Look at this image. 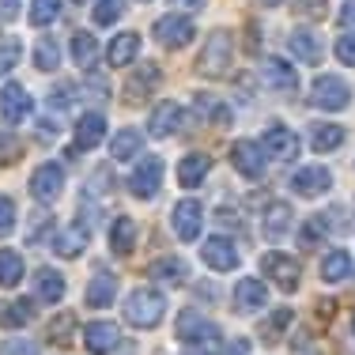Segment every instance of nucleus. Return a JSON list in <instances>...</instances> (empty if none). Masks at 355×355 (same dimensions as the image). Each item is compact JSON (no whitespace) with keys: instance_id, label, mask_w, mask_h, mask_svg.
I'll return each mask as SVG.
<instances>
[{"instance_id":"nucleus-34","label":"nucleus","mask_w":355,"mask_h":355,"mask_svg":"<svg viewBox=\"0 0 355 355\" xmlns=\"http://www.w3.org/2000/svg\"><path fill=\"white\" fill-rule=\"evenodd\" d=\"M23 280V257L15 250H0V287H15Z\"/></svg>"},{"instance_id":"nucleus-16","label":"nucleus","mask_w":355,"mask_h":355,"mask_svg":"<svg viewBox=\"0 0 355 355\" xmlns=\"http://www.w3.org/2000/svg\"><path fill=\"white\" fill-rule=\"evenodd\" d=\"M0 114H4V125H19L23 117L31 114V95L19 83H8V87L0 91Z\"/></svg>"},{"instance_id":"nucleus-31","label":"nucleus","mask_w":355,"mask_h":355,"mask_svg":"<svg viewBox=\"0 0 355 355\" xmlns=\"http://www.w3.org/2000/svg\"><path fill=\"white\" fill-rule=\"evenodd\" d=\"M287 231H291V208H287L284 200H276V205L265 212V234L272 242H280Z\"/></svg>"},{"instance_id":"nucleus-18","label":"nucleus","mask_w":355,"mask_h":355,"mask_svg":"<svg viewBox=\"0 0 355 355\" xmlns=\"http://www.w3.org/2000/svg\"><path fill=\"white\" fill-rule=\"evenodd\" d=\"M106 140V121L103 114H83L76 121V151H91Z\"/></svg>"},{"instance_id":"nucleus-32","label":"nucleus","mask_w":355,"mask_h":355,"mask_svg":"<svg viewBox=\"0 0 355 355\" xmlns=\"http://www.w3.org/2000/svg\"><path fill=\"white\" fill-rule=\"evenodd\" d=\"M140 144H144V137L137 129H121L114 137V144H110V155H114L117 163H129L132 155H140Z\"/></svg>"},{"instance_id":"nucleus-37","label":"nucleus","mask_w":355,"mask_h":355,"mask_svg":"<svg viewBox=\"0 0 355 355\" xmlns=\"http://www.w3.org/2000/svg\"><path fill=\"white\" fill-rule=\"evenodd\" d=\"M31 318H35V306H31V299H19V302H8V306L0 310V321H4V325H12V329L27 325Z\"/></svg>"},{"instance_id":"nucleus-24","label":"nucleus","mask_w":355,"mask_h":355,"mask_svg":"<svg viewBox=\"0 0 355 355\" xmlns=\"http://www.w3.org/2000/svg\"><path fill=\"white\" fill-rule=\"evenodd\" d=\"M265 80H268V87H276V91H295L299 87L295 69L287 61H280V57H268L265 61Z\"/></svg>"},{"instance_id":"nucleus-8","label":"nucleus","mask_w":355,"mask_h":355,"mask_svg":"<svg viewBox=\"0 0 355 355\" xmlns=\"http://www.w3.org/2000/svg\"><path fill=\"white\" fill-rule=\"evenodd\" d=\"M61 185H64V171L57 163H42L35 174H31V197L42 200V205H53L61 197Z\"/></svg>"},{"instance_id":"nucleus-17","label":"nucleus","mask_w":355,"mask_h":355,"mask_svg":"<svg viewBox=\"0 0 355 355\" xmlns=\"http://www.w3.org/2000/svg\"><path fill=\"white\" fill-rule=\"evenodd\" d=\"M268 302V287L257 280V276H246V280H239L234 287V306L242 310V314H253V310H261Z\"/></svg>"},{"instance_id":"nucleus-48","label":"nucleus","mask_w":355,"mask_h":355,"mask_svg":"<svg viewBox=\"0 0 355 355\" xmlns=\"http://www.w3.org/2000/svg\"><path fill=\"white\" fill-rule=\"evenodd\" d=\"M250 352V340L246 336H239V340H231L227 348H219V355H246Z\"/></svg>"},{"instance_id":"nucleus-27","label":"nucleus","mask_w":355,"mask_h":355,"mask_svg":"<svg viewBox=\"0 0 355 355\" xmlns=\"http://www.w3.org/2000/svg\"><path fill=\"white\" fill-rule=\"evenodd\" d=\"M155 87H159V69L155 64H144V69L125 83V98H129V103H140V98L151 95Z\"/></svg>"},{"instance_id":"nucleus-45","label":"nucleus","mask_w":355,"mask_h":355,"mask_svg":"<svg viewBox=\"0 0 355 355\" xmlns=\"http://www.w3.org/2000/svg\"><path fill=\"white\" fill-rule=\"evenodd\" d=\"M336 57H340V64H355V31L336 38Z\"/></svg>"},{"instance_id":"nucleus-9","label":"nucleus","mask_w":355,"mask_h":355,"mask_svg":"<svg viewBox=\"0 0 355 355\" xmlns=\"http://www.w3.org/2000/svg\"><path fill=\"white\" fill-rule=\"evenodd\" d=\"M329 185H333V174H329L325 166H302V171L291 174V189L299 193V197H306V200L325 197Z\"/></svg>"},{"instance_id":"nucleus-47","label":"nucleus","mask_w":355,"mask_h":355,"mask_svg":"<svg viewBox=\"0 0 355 355\" xmlns=\"http://www.w3.org/2000/svg\"><path fill=\"white\" fill-rule=\"evenodd\" d=\"M299 15H310V19H321L325 15V0H295Z\"/></svg>"},{"instance_id":"nucleus-39","label":"nucleus","mask_w":355,"mask_h":355,"mask_svg":"<svg viewBox=\"0 0 355 355\" xmlns=\"http://www.w3.org/2000/svg\"><path fill=\"white\" fill-rule=\"evenodd\" d=\"M19 57H23V42L19 38H4L0 42V76H8L19 64Z\"/></svg>"},{"instance_id":"nucleus-21","label":"nucleus","mask_w":355,"mask_h":355,"mask_svg":"<svg viewBox=\"0 0 355 355\" xmlns=\"http://www.w3.org/2000/svg\"><path fill=\"white\" fill-rule=\"evenodd\" d=\"M208 171H212V159L193 151V155H182V163H178V182H182L185 189H197Z\"/></svg>"},{"instance_id":"nucleus-42","label":"nucleus","mask_w":355,"mask_h":355,"mask_svg":"<svg viewBox=\"0 0 355 355\" xmlns=\"http://www.w3.org/2000/svg\"><path fill=\"white\" fill-rule=\"evenodd\" d=\"M15 227V200L12 197H0V239H8Z\"/></svg>"},{"instance_id":"nucleus-51","label":"nucleus","mask_w":355,"mask_h":355,"mask_svg":"<svg viewBox=\"0 0 355 355\" xmlns=\"http://www.w3.org/2000/svg\"><path fill=\"white\" fill-rule=\"evenodd\" d=\"M174 4H182V8H193V12H197V8H205V0H174Z\"/></svg>"},{"instance_id":"nucleus-7","label":"nucleus","mask_w":355,"mask_h":355,"mask_svg":"<svg viewBox=\"0 0 355 355\" xmlns=\"http://www.w3.org/2000/svg\"><path fill=\"white\" fill-rule=\"evenodd\" d=\"M261 148H265V155L280 159V163H291L295 155H299V137H295V129H287V125H268L265 137H261Z\"/></svg>"},{"instance_id":"nucleus-33","label":"nucleus","mask_w":355,"mask_h":355,"mask_svg":"<svg viewBox=\"0 0 355 355\" xmlns=\"http://www.w3.org/2000/svg\"><path fill=\"white\" fill-rule=\"evenodd\" d=\"M35 64H38L42 72H53L57 64H61V42L49 38V35H42L38 46H35Z\"/></svg>"},{"instance_id":"nucleus-25","label":"nucleus","mask_w":355,"mask_h":355,"mask_svg":"<svg viewBox=\"0 0 355 355\" xmlns=\"http://www.w3.org/2000/svg\"><path fill=\"white\" fill-rule=\"evenodd\" d=\"M287 46H291V53L299 57V61H306V64L321 61V38L314 35V31H295V35L287 38Z\"/></svg>"},{"instance_id":"nucleus-26","label":"nucleus","mask_w":355,"mask_h":355,"mask_svg":"<svg viewBox=\"0 0 355 355\" xmlns=\"http://www.w3.org/2000/svg\"><path fill=\"white\" fill-rule=\"evenodd\" d=\"M148 276L151 280H163V284H182L189 276V268H185L182 257H159L148 265Z\"/></svg>"},{"instance_id":"nucleus-30","label":"nucleus","mask_w":355,"mask_h":355,"mask_svg":"<svg viewBox=\"0 0 355 355\" xmlns=\"http://www.w3.org/2000/svg\"><path fill=\"white\" fill-rule=\"evenodd\" d=\"M35 291H38L42 302H61V295H64L61 272H53V268H38L35 272Z\"/></svg>"},{"instance_id":"nucleus-41","label":"nucleus","mask_w":355,"mask_h":355,"mask_svg":"<svg viewBox=\"0 0 355 355\" xmlns=\"http://www.w3.org/2000/svg\"><path fill=\"white\" fill-rule=\"evenodd\" d=\"M121 12H125V0H98V4L91 8V15H95L98 27H110V23H114Z\"/></svg>"},{"instance_id":"nucleus-40","label":"nucleus","mask_w":355,"mask_h":355,"mask_svg":"<svg viewBox=\"0 0 355 355\" xmlns=\"http://www.w3.org/2000/svg\"><path fill=\"white\" fill-rule=\"evenodd\" d=\"M325 231H329V219H325V216H314V219H310V223L299 231V242H302L306 250H314L318 242L325 239Z\"/></svg>"},{"instance_id":"nucleus-12","label":"nucleus","mask_w":355,"mask_h":355,"mask_svg":"<svg viewBox=\"0 0 355 355\" xmlns=\"http://www.w3.org/2000/svg\"><path fill=\"white\" fill-rule=\"evenodd\" d=\"M200 257H205V265L216 268V272H231V268H239V246H234L231 239H223V234L208 239L205 250H200Z\"/></svg>"},{"instance_id":"nucleus-23","label":"nucleus","mask_w":355,"mask_h":355,"mask_svg":"<svg viewBox=\"0 0 355 355\" xmlns=\"http://www.w3.org/2000/svg\"><path fill=\"white\" fill-rule=\"evenodd\" d=\"M110 250L114 253H132L137 250V223L129 216H117L110 227Z\"/></svg>"},{"instance_id":"nucleus-5","label":"nucleus","mask_w":355,"mask_h":355,"mask_svg":"<svg viewBox=\"0 0 355 355\" xmlns=\"http://www.w3.org/2000/svg\"><path fill=\"white\" fill-rule=\"evenodd\" d=\"M178 340L182 344H219V325L197 310H182L178 318Z\"/></svg>"},{"instance_id":"nucleus-3","label":"nucleus","mask_w":355,"mask_h":355,"mask_svg":"<svg viewBox=\"0 0 355 355\" xmlns=\"http://www.w3.org/2000/svg\"><path fill=\"white\" fill-rule=\"evenodd\" d=\"M261 272L272 276V284L280 287V291H287V295L299 291V284H302L299 261L287 257V253H280V250H272V253H265V257H261Z\"/></svg>"},{"instance_id":"nucleus-44","label":"nucleus","mask_w":355,"mask_h":355,"mask_svg":"<svg viewBox=\"0 0 355 355\" xmlns=\"http://www.w3.org/2000/svg\"><path fill=\"white\" fill-rule=\"evenodd\" d=\"M291 355H325V352L318 348V340L310 333H299V336H295V344H291Z\"/></svg>"},{"instance_id":"nucleus-43","label":"nucleus","mask_w":355,"mask_h":355,"mask_svg":"<svg viewBox=\"0 0 355 355\" xmlns=\"http://www.w3.org/2000/svg\"><path fill=\"white\" fill-rule=\"evenodd\" d=\"M0 355H42V348H38V344H31V340H19V336H15V340H4V344H0Z\"/></svg>"},{"instance_id":"nucleus-53","label":"nucleus","mask_w":355,"mask_h":355,"mask_svg":"<svg viewBox=\"0 0 355 355\" xmlns=\"http://www.w3.org/2000/svg\"><path fill=\"white\" fill-rule=\"evenodd\" d=\"M76 4H83V0H76Z\"/></svg>"},{"instance_id":"nucleus-20","label":"nucleus","mask_w":355,"mask_h":355,"mask_svg":"<svg viewBox=\"0 0 355 355\" xmlns=\"http://www.w3.org/2000/svg\"><path fill=\"white\" fill-rule=\"evenodd\" d=\"M114 295H117V276H114V272L91 276V284H87V306H91V310L114 306Z\"/></svg>"},{"instance_id":"nucleus-14","label":"nucleus","mask_w":355,"mask_h":355,"mask_svg":"<svg viewBox=\"0 0 355 355\" xmlns=\"http://www.w3.org/2000/svg\"><path fill=\"white\" fill-rule=\"evenodd\" d=\"M91 242V231H87V223H72V227H61V231L53 234V253L57 257H64V261H72V257H80L83 246Z\"/></svg>"},{"instance_id":"nucleus-36","label":"nucleus","mask_w":355,"mask_h":355,"mask_svg":"<svg viewBox=\"0 0 355 355\" xmlns=\"http://www.w3.org/2000/svg\"><path fill=\"white\" fill-rule=\"evenodd\" d=\"M291 321H295V310L280 306L272 318L265 321V325H261V340H268V344H272V340H280V336H284V329L291 325Z\"/></svg>"},{"instance_id":"nucleus-52","label":"nucleus","mask_w":355,"mask_h":355,"mask_svg":"<svg viewBox=\"0 0 355 355\" xmlns=\"http://www.w3.org/2000/svg\"><path fill=\"white\" fill-rule=\"evenodd\" d=\"M265 4H284V0H265Z\"/></svg>"},{"instance_id":"nucleus-50","label":"nucleus","mask_w":355,"mask_h":355,"mask_svg":"<svg viewBox=\"0 0 355 355\" xmlns=\"http://www.w3.org/2000/svg\"><path fill=\"white\" fill-rule=\"evenodd\" d=\"M340 23H355V0H344V8H340Z\"/></svg>"},{"instance_id":"nucleus-49","label":"nucleus","mask_w":355,"mask_h":355,"mask_svg":"<svg viewBox=\"0 0 355 355\" xmlns=\"http://www.w3.org/2000/svg\"><path fill=\"white\" fill-rule=\"evenodd\" d=\"M15 15H19V0H0V19H15Z\"/></svg>"},{"instance_id":"nucleus-10","label":"nucleus","mask_w":355,"mask_h":355,"mask_svg":"<svg viewBox=\"0 0 355 355\" xmlns=\"http://www.w3.org/2000/svg\"><path fill=\"white\" fill-rule=\"evenodd\" d=\"M231 163H234V171H239L242 178H261L265 174V148L261 144H253V140H239L231 148Z\"/></svg>"},{"instance_id":"nucleus-29","label":"nucleus","mask_w":355,"mask_h":355,"mask_svg":"<svg viewBox=\"0 0 355 355\" xmlns=\"http://www.w3.org/2000/svg\"><path fill=\"white\" fill-rule=\"evenodd\" d=\"M344 144V125H333V121H321L310 129V148L314 151H333Z\"/></svg>"},{"instance_id":"nucleus-6","label":"nucleus","mask_w":355,"mask_h":355,"mask_svg":"<svg viewBox=\"0 0 355 355\" xmlns=\"http://www.w3.org/2000/svg\"><path fill=\"white\" fill-rule=\"evenodd\" d=\"M159 185H163V159H159V155H148V159L137 166V171H132L129 189H132V197L151 200V197L159 193Z\"/></svg>"},{"instance_id":"nucleus-15","label":"nucleus","mask_w":355,"mask_h":355,"mask_svg":"<svg viewBox=\"0 0 355 355\" xmlns=\"http://www.w3.org/2000/svg\"><path fill=\"white\" fill-rule=\"evenodd\" d=\"M200 223H205V208L197 200H178L174 208V231L182 242H193L200 234Z\"/></svg>"},{"instance_id":"nucleus-1","label":"nucleus","mask_w":355,"mask_h":355,"mask_svg":"<svg viewBox=\"0 0 355 355\" xmlns=\"http://www.w3.org/2000/svg\"><path fill=\"white\" fill-rule=\"evenodd\" d=\"M166 314V299L163 291H151V287H137V291L125 299V321L137 329H155Z\"/></svg>"},{"instance_id":"nucleus-22","label":"nucleus","mask_w":355,"mask_h":355,"mask_svg":"<svg viewBox=\"0 0 355 355\" xmlns=\"http://www.w3.org/2000/svg\"><path fill=\"white\" fill-rule=\"evenodd\" d=\"M137 53H140V35H117L114 42H110V49H106V61L114 64V69H121V64H132L137 61Z\"/></svg>"},{"instance_id":"nucleus-38","label":"nucleus","mask_w":355,"mask_h":355,"mask_svg":"<svg viewBox=\"0 0 355 355\" xmlns=\"http://www.w3.org/2000/svg\"><path fill=\"white\" fill-rule=\"evenodd\" d=\"M61 15V0H31V23L35 27H49Z\"/></svg>"},{"instance_id":"nucleus-13","label":"nucleus","mask_w":355,"mask_h":355,"mask_svg":"<svg viewBox=\"0 0 355 355\" xmlns=\"http://www.w3.org/2000/svg\"><path fill=\"white\" fill-rule=\"evenodd\" d=\"M117 340H121V329H117L114 321H91V325L83 329V348L91 355H110L117 348Z\"/></svg>"},{"instance_id":"nucleus-2","label":"nucleus","mask_w":355,"mask_h":355,"mask_svg":"<svg viewBox=\"0 0 355 355\" xmlns=\"http://www.w3.org/2000/svg\"><path fill=\"white\" fill-rule=\"evenodd\" d=\"M310 103H314L318 110H329V114H336V110H348L352 87L340 80V76H318L314 87H310Z\"/></svg>"},{"instance_id":"nucleus-19","label":"nucleus","mask_w":355,"mask_h":355,"mask_svg":"<svg viewBox=\"0 0 355 355\" xmlns=\"http://www.w3.org/2000/svg\"><path fill=\"white\" fill-rule=\"evenodd\" d=\"M178 125H182V106L166 98V103H159L155 110H151L148 132H151V137H159V140H163V137H171V132L178 129Z\"/></svg>"},{"instance_id":"nucleus-35","label":"nucleus","mask_w":355,"mask_h":355,"mask_svg":"<svg viewBox=\"0 0 355 355\" xmlns=\"http://www.w3.org/2000/svg\"><path fill=\"white\" fill-rule=\"evenodd\" d=\"M95 53H98V42H95V35H87V31L72 35V61H76V64L91 69V64H95Z\"/></svg>"},{"instance_id":"nucleus-28","label":"nucleus","mask_w":355,"mask_h":355,"mask_svg":"<svg viewBox=\"0 0 355 355\" xmlns=\"http://www.w3.org/2000/svg\"><path fill=\"white\" fill-rule=\"evenodd\" d=\"M352 276V257L344 250H333L325 261H321V280L325 284H344Z\"/></svg>"},{"instance_id":"nucleus-4","label":"nucleus","mask_w":355,"mask_h":355,"mask_svg":"<svg viewBox=\"0 0 355 355\" xmlns=\"http://www.w3.org/2000/svg\"><path fill=\"white\" fill-rule=\"evenodd\" d=\"M231 57H234L231 35H227V31H216V35L208 38L200 61H197V72H200V76H223L227 69H231Z\"/></svg>"},{"instance_id":"nucleus-11","label":"nucleus","mask_w":355,"mask_h":355,"mask_svg":"<svg viewBox=\"0 0 355 355\" xmlns=\"http://www.w3.org/2000/svg\"><path fill=\"white\" fill-rule=\"evenodd\" d=\"M193 35H197L193 19H182V15H163V19L155 23V38L163 42L166 49H182V46H189Z\"/></svg>"},{"instance_id":"nucleus-46","label":"nucleus","mask_w":355,"mask_h":355,"mask_svg":"<svg viewBox=\"0 0 355 355\" xmlns=\"http://www.w3.org/2000/svg\"><path fill=\"white\" fill-rule=\"evenodd\" d=\"M72 325H76V321H72V314H61V318L53 321V325H49V336H53V340H69Z\"/></svg>"}]
</instances>
